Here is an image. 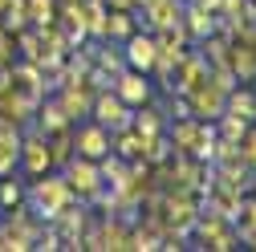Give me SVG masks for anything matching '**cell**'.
Returning <instances> with one entry per match:
<instances>
[{"label": "cell", "mask_w": 256, "mask_h": 252, "mask_svg": "<svg viewBox=\"0 0 256 252\" xmlns=\"http://www.w3.org/2000/svg\"><path fill=\"white\" fill-rule=\"evenodd\" d=\"M142 142H146V138L134 134L130 126H122V130H110V150L122 154L126 163H138V159H142Z\"/></svg>", "instance_id": "cell-19"}, {"label": "cell", "mask_w": 256, "mask_h": 252, "mask_svg": "<svg viewBox=\"0 0 256 252\" xmlns=\"http://www.w3.org/2000/svg\"><path fill=\"white\" fill-rule=\"evenodd\" d=\"M163 114H167L163 106H150V102L134 106V114H130V130H134V134H142V138L163 134V130H167V118H163Z\"/></svg>", "instance_id": "cell-17"}, {"label": "cell", "mask_w": 256, "mask_h": 252, "mask_svg": "<svg viewBox=\"0 0 256 252\" xmlns=\"http://www.w3.org/2000/svg\"><path fill=\"white\" fill-rule=\"evenodd\" d=\"M171 118H187L191 114V102H187V94H171Z\"/></svg>", "instance_id": "cell-27"}, {"label": "cell", "mask_w": 256, "mask_h": 252, "mask_svg": "<svg viewBox=\"0 0 256 252\" xmlns=\"http://www.w3.org/2000/svg\"><path fill=\"white\" fill-rule=\"evenodd\" d=\"M134 4H150V0H134Z\"/></svg>", "instance_id": "cell-31"}, {"label": "cell", "mask_w": 256, "mask_h": 252, "mask_svg": "<svg viewBox=\"0 0 256 252\" xmlns=\"http://www.w3.org/2000/svg\"><path fill=\"white\" fill-rule=\"evenodd\" d=\"M20 167V126L0 118V175H12Z\"/></svg>", "instance_id": "cell-15"}, {"label": "cell", "mask_w": 256, "mask_h": 252, "mask_svg": "<svg viewBox=\"0 0 256 252\" xmlns=\"http://www.w3.org/2000/svg\"><path fill=\"white\" fill-rule=\"evenodd\" d=\"M236 146H240V159H244L248 167H256V122H252L248 130H244V138H240Z\"/></svg>", "instance_id": "cell-25"}, {"label": "cell", "mask_w": 256, "mask_h": 252, "mask_svg": "<svg viewBox=\"0 0 256 252\" xmlns=\"http://www.w3.org/2000/svg\"><path fill=\"white\" fill-rule=\"evenodd\" d=\"M57 94V102L66 106V114H70V122H78V118H90V106H94V82L90 78H82V82H70V86H61V90H53Z\"/></svg>", "instance_id": "cell-10"}, {"label": "cell", "mask_w": 256, "mask_h": 252, "mask_svg": "<svg viewBox=\"0 0 256 252\" xmlns=\"http://www.w3.org/2000/svg\"><path fill=\"white\" fill-rule=\"evenodd\" d=\"M110 150V130L98 122H86L74 130V154H86V159H102Z\"/></svg>", "instance_id": "cell-11"}, {"label": "cell", "mask_w": 256, "mask_h": 252, "mask_svg": "<svg viewBox=\"0 0 256 252\" xmlns=\"http://www.w3.org/2000/svg\"><path fill=\"white\" fill-rule=\"evenodd\" d=\"M187 102H191V114L196 118H208V122H216L220 114H224V102H228V94H224L212 78H204L196 90L187 94Z\"/></svg>", "instance_id": "cell-9"}, {"label": "cell", "mask_w": 256, "mask_h": 252, "mask_svg": "<svg viewBox=\"0 0 256 252\" xmlns=\"http://www.w3.org/2000/svg\"><path fill=\"white\" fill-rule=\"evenodd\" d=\"M4 4H8V0H0V12H4Z\"/></svg>", "instance_id": "cell-30"}, {"label": "cell", "mask_w": 256, "mask_h": 252, "mask_svg": "<svg viewBox=\"0 0 256 252\" xmlns=\"http://www.w3.org/2000/svg\"><path fill=\"white\" fill-rule=\"evenodd\" d=\"M106 8H122V12H134L138 4H134V0H106Z\"/></svg>", "instance_id": "cell-28"}, {"label": "cell", "mask_w": 256, "mask_h": 252, "mask_svg": "<svg viewBox=\"0 0 256 252\" xmlns=\"http://www.w3.org/2000/svg\"><path fill=\"white\" fill-rule=\"evenodd\" d=\"M200 134H204V118H196V114H187V118H175V126H171V146H175V154H191L200 146Z\"/></svg>", "instance_id": "cell-16"}, {"label": "cell", "mask_w": 256, "mask_h": 252, "mask_svg": "<svg viewBox=\"0 0 256 252\" xmlns=\"http://www.w3.org/2000/svg\"><path fill=\"white\" fill-rule=\"evenodd\" d=\"M208 78V61H204V53L200 49H183V57H179V66L171 70V78H167V94H191L200 82Z\"/></svg>", "instance_id": "cell-5"}, {"label": "cell", "mask_w": 256, "mask_h": 252, "mask_svg": "<svg viewBox=\"0 0 256 252\" xmlns=\"http://www.w3.org/2000/svg\"><path fill=\"white\" fill-rule=\"evenodd\" d=\"M224 110H228V114H240V118H248V122H256V94L232 86V90H228V102H224Z\"/></svg>", "instance_id": "cell-22"}, {"label": "cell", "mask_w": 256, "mask_h": 252, "mask_svg": "<svg viewBox=\"0 0 256 252\" xmlns=\"http://www.w3.org/2000/svg\"><path fill=\"white\" fill-rule=\"evenodd\" d=\"M78 196L70 192V183H66V175H53V171H45V175H33V187L24 192V204L33 208L41 220H53L61 208H70Z\"/></svg>", "instance_id": "cell-2"}, {"label": "cell", "mask_w": 256, "mask_h": 252, "mask_svg": "<svg viewBox=\"0 0 256 252\" xmlns=\"http://www.w3.org/2000/svg\"><path fill=\"white\" fill-rule=\"evenodd\" d=\"M228 66H232L236 82H256V37H232Z\"/></svg>", "instance_id": "cell-13"}, {"label": "cell", "mask_w": 256, "mask_h": 252, "mask_svg": "<svg viewBox=\"0 0 256 252\" xmlns=\"http://www.w3.org/2000/svg\"><path fill=\"white\" fill-rule=\"evenodd\" d=\"M20 167H24V175H45V171H53V163H49V142H45V134L37 130L33 122L20 126Z\"/></svg>", "instance_id": "cell-6"}, {"label": "cell", "mask_w": 256, "mask_h": 252, "mask_svg": "<svg viewBox=\"0 0 256 252\" xmlns=\"http://www.w3.org/2000/svg\"><path fill=\"white\" fill-rule=\"evenodd\" d=\"M61 175H66V183H70V192L82 200V204H90L94 196L102 192V171H98V159H86V154H74V159L61 167Z\"/></svg>", "instance_id": "cell-4"}, {"label": "cell", "mask_w": 256, "mask_h": 252, "mask_svg": "<svg viewBox=\"0 0 256 252\" xmlns=\"http://www.w3.org/2000/svg\"><path fill=\"white\" fill-rule=\"evenodd\" d=\"M191 236H196V244L208 248V252H232V248H240V236L232 228V220L212 212V208H200L196 224H191Z\"/></svg>", "instance_id": "cell-3"}, {"label": "cell", "mask_w": 256, "mask_h": 252, "mask_svg": "<svg viewBox=\"0 0 256 252\" xmlns=\"http://www.w3.org/2000/svg\"><path fill=\"white\" fill-rule=\"evenodd\" d=\"M183 28L191 41H204L208 33H216V12L204 8V4H191V0H183Z\"/></svg>", "instance_id": "cell-18"}, {"label": "cell", "mask_w": 256, "mask_h": 252, "mask_svg": "<svg viewBox=\"0 0 256 252\" xmlns=\"http://www.w3.org/2000/svg\"><path fill=\"white\" fill-rule=\"evenodd\" d=\"M20 200H24V187L8 175H0V208H16Z\"/></svg>", "instance_id": "cell-24"}, {"label": "cell", "mask_w": 256, "mask_h": 252, "mask_svg": "<svg viewBox=\"0 0 256 252\" xmlns=\"http://www.w3.org/2000/svg\"><path fill=\"white\" fill-rule=\"evenodd\" d=\"M41 228H45V220L20 200L16 208H8V220L0 224V252H33Z\"/></svg>", "instance_id": "cell-1"}, {"label": "cell", "mask_w": 256, "mask_h": 252, "mask_svg": "<svg viewBox=\"0 0 256 252\" xmlns=\"http://www.w3.org/2000/svg\"><path fill=\"white\" fill-rule=\"evenodd\" d=\"M33 126L41 134H53V130H66V126H74V122H70L66 106L57 102V94H45V98L37 102V110H33Z\"/></svg>", "instance_id": "cell-14"}, {"label": "cell", "mask_w": 256, "mask_h": 252, "mask_svg": "<svg viewBox=\"0 0 256 252\" xmlns=\"http://www.w3.org/2000/svg\"><path fill=\"white\" fill-rule=\"evenodd\" d=\"M130 106H126L114 90H98L94 94V106H90V118L98 122V126H106V130H122V126H130Z\"/></svg>", "instance_id": "cell-7"}, {"label": "cell", "mask_w": 256, "mask_h": 252, "mask_svg": "<svg viewBox=\"0 0 256 252\" xmlns=\"http://www.w3.org/2000/svg\"><path fill=\"white\" fill-rule=\"evenodd\" d=\"M134 28H138L134 12H122V8H110V12H106V41H118V45H122Z\"/></svg>", "instance_id": "cell-21"}, {"label": "cell", "mask_w": 256, "mask_h": 252, "mask_svg": "<svg viewBox=\"0 0 256 252\" xmlns=\"http://www.w3.org/2000/svg\"><path fill=\"white\" fill-rule=\"evenodd\" d=\"M191 4H204V8H212V12H216V8H220V0H191Z\"/></svg>", "instance_id": "cell-29"}, {"label": "cell", "mask_w": 256, "mask_h": 252, "mask_svg": "<svg viewBox=\"0 0 256 252\" xmlns=\"http://www.w3.org/2000/svg\"><path fill=\"white\" fill-rule=\"evenodd\" d=\"M45 142H49V163H53V167H66V163L74 159V126L45 134Z\"/></svg>", "instance_id": "cell-20"}, {"label": "cell", "mask_w": 256, "mask_h": 252, "mask_svg": "<svg viewBox=\"0 0 256 252\" xmlns=\"http://www.w3.org/2000/svg\"><path fill=\"white\" fill-rule=\"evenodd\" d=\"M248 126H252L248 118H240V114H228V110H224V114L216 118V134H220V138H228V142H240Z\"/></svg>", "instance_id": "cell-23"}, {"label": "cell", "mask_w": 256, "mask_h": 252, "mask_svg": "<svg viewBox=\"0 0 256 252\" xmlns=\"http://www.w3.org/2000/svg\"><path fill=\"white\" fill-rule=\"evenodd\" d=\"M122 57H126V66H130V70H138V74H146V78H150L154 57H158L154 33H150V28H134V33L122 41Z\"/></svg>", "instance_id": "cell-8"}, {"label": "cell", "mask_w": 256, "mask_h": 252, "mask_svg": "<svg viewBox=\"0 0 256 252\" xmlns=\"http://www.w3.org/2000/svg\"><path fill=\"white\" fill-rule=\"evenodd\" d=\"M16 61V45H12V33L0 24V66H12Z\"/></svg>", "instance_id": "cell-26"}, {"label": "cell", "mask_w": 256, "mask_h": 252, "mask_svg": "<svg viewBox=\"0 0 256 252\" xmlns=\"http://www.w3.org/2000/svg\"><path fill=\"white\" fill-rule=\"evenodd\" d=\"M114 94L126 102V106H142V102H150V82H146V74H138V70H130L126 66L118 78H114Z\"/></svg>", "instance_id": "cell-12"}]
</instances>
